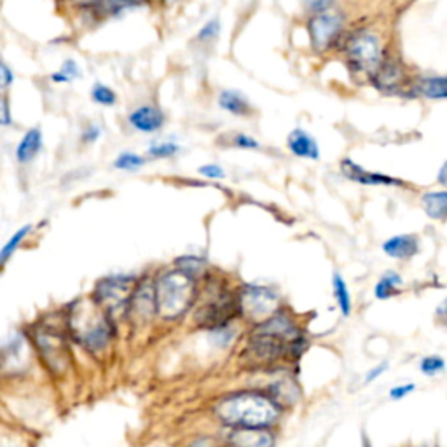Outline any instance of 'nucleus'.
I'll return each instance as SVG.
<instances>
[{
    "label": "nucleus",
    "instance_id": "obj_1",
    "mask_svg": "<svg viewBox=\"0 0 447 447\" xmlns=\"http://www.w3.org/2000/svg\"><path fill=\"white\" fill-rule=\"evenodd\" d=\"M310 341L294 317L280 307L264 322L256 323L246 342V353L259 365L280 364L281 360H299Z\"/></svg>",
    "mask_w": 447,
    "mask_h": 447
},
{
    "label": "nucleus",
    "instance_id": "obj_2",
    "mask_svg": "<svg viewBox=\"0 0 447 447\" xmlns=\"http://www.w3.org/2000/svg\"><path fill=\"white\" fill-rule=\"evenodd\" d=\"M214 414L227 430L273 428L280 421L283 407L262 390H240L219 399Z\"/></svg>",
    "mask_w": 447,
    "mask_h": 447
},
{
    "label": "nucleus",
    "instance_id": "obj_3",
    "mask_svg": "<svg viewBox=\"0 0 447 447\" xmlns=\"http://www.w3.org/2000/svg\"><path fill=\"white\" fill-rule=\"evenodd\" d=\"M65 330L84 352L98 357L114 342L115 322L91 298L77 299L67 306Z\"/></svg>",
    "mask_w": 447,
    "mask_h": 447
},
{
    "label": "nucleus",
    "instance_id": "obj_4",
    "mask_svg": "<svg viewBox=\"0 0 447 447\" xmlns=\"http://www.w3.org/2000/svg\"><path fill=\"white\" fill-rule=\"evenodd\" d=\"M152 298L157 318L179 322L198 300V278L179 268L159 273L152 280Z\"/></svg>",
    "mask_w": 447,
    "mask_h": 447
},
{
    "label": "nucleus",
    "instance_id": "obj_5",
    "mask_svg": "<svg viewBox=\"0 0 447 447\" xmlns=\"http://www.w3.org/2000/svg\"><path fill=\"white\" fill-rule=\"evenodd\" d=\"M28 339L38 362L51 376L60 377L70 369V346H68L67 335L60 329L48 325V323H41V325L33 327Z\"/></svg>",
    "mask_w": 447,
    "mask_h": 447
},
{
    "label": "nucleus",
    "instance_id": "obj_6",
    "mask_svg": "<svg viewBox=\"0 0 447 447\" xmlns=\"http://www.w3.org/2000/svg\"><path fill=\"white\" fill-rule=\"evenodd\" d=\"M137 275H109L96 281L91 299L105 311L109 317L117 322L119 317L125 318L131 294L138 283Z\"/></svg>",
    "mask_w": 447,
    "mask_h": 447
},
{
    "label": "nucleus",
    "instance_id": "obj_7",
    "mask_svg": "<svg viewBox=\"0 0 447 447\" xmlns=\"http://www.w3.org/2000/svg\"><path fill=\"white\" fill-rule=\"evenodd\" d=\"M236 295L240 315L253 323L264 322L281 307L278 292L265 285H245Z\"/></svg>",
    "mask_w": 447,
    "mask_h": 447
},
{
    "label": "nucleus",
    "instance_id": "obj_8",
    "mask_svg": "<svg viewBox=\"0 0 447 447\" xmlns=\"http://www.w3.org/2000/svg\"><path fill=\"white\" fill-rule=\"evenodd\" d=\"M346 58L352 70L372 74L381 63L379 38L371 32L354 33L346 44Z\"/></svg>",
    "mask_w": 447,
    "mask_h": 447
},
{
    "label": "nucleus",
    "instance_id": "obj_9",
    "mask_svg": "<svg viewBox=\"0 0 447 447\" xmlns=\"http://www.w3.org/2000/svg\"><path fill=\"white\" fill-rule=\"evenodd\" d=\"M32 345L25 334L16 332L0 345V372L4 376H21L32 362Z\"/></svg>",
    "mask_w": 447,
    "mask_h": 447
},
{
    "label": "nucleus",
    "instance_id": "obj_10",
    "mask_svg": "<svg viewBox=\"0 0 447 447\" xmlns=\"http://www.w3.org/2000/svg\"><path fill=\"white\" fill-rule=\"evenodd\" d=\"M125 318H128L135 327H142L156 318L152 298V280H138L133 294H131L128 306H126Z\"/></svg>",
    "mask_w": 447,
    "mask_h": 447
},
{
    "label": "nucleus",
    "instance_id": "obj_11",
    "mask_svg": "<svg viewBox=\"0 0 447 447\" xmlns=\"http://www.w3.org/2000/svg\"><path fill=\"white\" fill-rule=\"evenodd\" d=\"M342 30V18L339 14L318 13L310 21L311 44L318 53L332 48L335 38Z\"/></svg>",
    "mask_w": 447,
    "mask_h": 447
},
{
    "label": "nucleus",
    "instance_id": "obj_12",
    "mask_svg": "<svg viewBox=\"0 0 447 447\" xmlns=\"http://www.w3.org/2000/svg\"><path fill=\"white\" fill-rule=\"evenodd\" d=\"M372 83L383 93H399L406 86V70L396 60H384L372 72Z\"/></svg>",
    "mask_w": 447,
    "mask_h": 447
},
{
    "label": "nucleus",
    "instance_id": "obj_13",
    "mask_svg": "<svg viewBox=\"0 0 447 447\" xmlns=\"http://www.w3.org/2000/svg\"><path fill=\"white\" fill-rule=\"evenodd\" d=\"M341 172L342 175L348 180H353V182L360 184V186H384V187H404L406 182L400 179H395V177L384 175V173H376V172H369V169L362 168L360 164H357L352 159H342L341 163Z\"/></svg>",
    "mask_w": 447,
    "mask_h": 447
},
{
    "label": "nucleus",
    "instance_id": "obj_14",
    "mask_svg": "<svg viewBox=\"0 0 447 447\" xmlns=\"http://www.w3.org/2000/svg\"><path fill=\"white\" fill-rule=\"evenodd\" d=\"M276 437L273 428H236L229 430L226 447H275Z\"/></svg>",
    "mask_w": 447,
    "mask_h": 447
},
{
    "label": "nucleus",
    "instance_id": "obj_15",
    "mask_svg": "<svg viewBox=\"0 0 447 447\" xmlns=\"http://www.w3.org/2000/svg\"><path fill=\"white\" fill-rule=\"evenodd\" d=\"M381 250L386 257L395 261H409L418 256L419 252V238L416 234H395L388 238L381 245Z\"/></svg>",
    "mask_w": 447,
    "mask_h": 447
},
{
    "label": "nucleus",
    "instance_id": "obj_16",
    "mask_svg": "<svg viewBox=\"0 0 447 447\" xmlns=\"http://www.w3.org/2000/svg\"><path fill=\"white\" fill-rule=\"evenodd\" d=\"M128 121L130 125L137 131H140V133H156V131L163 128L164 114L163 110L157 109V107L144 105L131 112Z\"/></svg>",
    "mask_w": 447,
    "mask_h": 447
},
{
    "label": "nucleus",
    "instance_id": "obj_17",
    "mask_svg": "<svg viewBox=\"0 0 447 447\" xmlns=\"http://www.w3.org/2000/svg\"><path fill=\"white\" fill-rule=\"evenodd\" d=\"M287 147L295 157H303V159L311 161L320 159V147L317 140L307 131L300 128L290 131V135L287 138Z\"/></svg>",
    "mask_w": 447,
    "mask_h": 447
},
{
    "label": "nucleus",
    "instance_id": "obj_18",
    "mask_svg": "<svg viewBox=\"0 0 447 447\" xmlns=\"http://www.w3.org/2000/svg\"><path fill=\"white\" fill-rule=\"evenodd\" d=\"M264 391L268 393L276 404H280L281 407H285L287 404L288 406H290V404H295L300 396L298 381L292 376H280L278 379L271 381L268 390Z\"/></svg>",
    "mask_w": 447,
    "mask_h": 447
},
{
    "label": "nucleus",
    "instance_id": "obj_19",
    "mask_svg": "<svg viewBox=\"0 0 447 447\" xmlns=\"http://www.w3.org/2000/svg\"><path fill=\"white\" fill-rule=\"evenodd\" d=\"M42 131L38 128H32L23 135V138L19 140L14 150V156L19 164H28L38 156V152L42 150Z\"/></svg>",
    "mask_w": 447,
    "mask_h": 447
},
{
    "label": "nucleus",
    "instance_id": "obj_20",
    "mask_svg": "<svg viewBox=\"0 0 447 447\" xmlns=\"http://www.w3.org/2000/svg\"><path fill=\"white\" fill-rule=\"evenodd\" d=\"M332 295H334L335 304H337L339 313H341L345 318L352 317V313H353L352 292H349V287H348V283H346L345 276L337 271L332 273Z\"/></svg>",
    "mask_w": 447,
    "mask_h": 447
},
{
    "label": "nucleus",
    "instance_id": "obj_21",
    "mask_svg": "<svg viewBox=\"0 0 447 447\" xmlns=\"http://www.w3.org/2000/svg\"><path fill=\"white\" fill-rule=\"evenodd\" d=\"M404 278L396 271H386L377 283L374 285V298L377 300H388L402 294Z\"/></svg>",
    "mask_w": 447,
    "mask_h": 447
},
{
    "label": "nucleus",
    "instance_id": "obj_22",
    "mask_svg": "<svg viewBox=\"0 0 447 447\" xmlns=\"http://www.w3.org/2000/svg\"><path fill=\"white\" fill-rule=\"evenodd\" d=\"M421 205L425 214L433 221L444 222L447 217V192L428 191L421 196Z\"/></svg>",
    "mask_w": 447,
    "mask_h": 447
},
{
    "label": "nucleus",
    "instance_id": "obj_23",
    "mask_svg": "<svg viewBox=\"0 0 447 447\" xmlns=\"http://www.w3.org/2000/svg\"><path fill=\"white\" fill-rule=\"evenodd\" d=\"M219 105H221L224 110L229 112V114L240 115V117L252 114V105H250V102L246 100V96L241 95L240 91L234 90L222 91L221 96H219Z\"/></svg>",
    "mask_w": 447,
    "mask_h": 447
},
{
    "label": "nucleus",
    "instance_id": "obj_24",
    "mask_svg": "<svg viewBox=\"0 0 447 447\" xmlns=\"http://www.w3.org/2000/svg\"><path fill=\"white\" fill-rule=\"evenodd\" d=\"M32 229H33L32 224H26V226L19 227L16 233H14L13 236L9 238V240L4 243L2 248H0V271L6 268L7 262L13 259L14 253H16L19 250V246L25 243L26 238H28V234L32 233Z\"/></svg>",
    "mask_w": 447,
    "mask_h": 447
},
{
    "label": "nucleus",
    "instance_id": "obj_25",
    "mask_svg": "<svg viewBox=\"0 0 447 447\" xmlns=\"http://www.w3.org/2000/svg\"><path fill=\"white\" fill-rule=\"evenodd\" d=\"M447 80L444 75L425 77L419 80V93L426 96L428 100H446L447 96Z\"/></svg>",
    "mask_w": 447,
    "mask_h": 447
},
{
    "label": "nucleus",
    "instance_id": "obj_26",
    "mask_svg": "<svg viewBox=\"0 0 447 447\" xmlns=\"http://www.w3.org/2000/svg\"><path fill=\"white\" fill-rule=\"evenodd\" d=\"M446 371V360L441 354H426L419 360V372L425 377H437Z\"/></svg>",
    "mask_w": 447,
    "mask_h": 447
},
{
    "label": "nucleus",
    "instance_id": "obj_27",
    "mask_svg": "<svg viewBox=\"0 0 447 447\" xmlns=\"http://www.w3.org/2000/svg\"><path fill=\"white\" fill-rule=\"evenodd\" d=\"M145 164V157L135 152H121L114 161V168L121 172H138Z\"/></svg>",
    "mask_w": 447,
    "mask_h": 447
},
{
    "label": "nucleus",
    "instance_id": "obj_28",
    "mask_svg": "<svg viewBox=\"0 0 447 447\" xmlns=\"http://www.w3.org/2000/svg\"><path fill=\"white\" fill-rule=\"evenodd\" d=\"M180 152V145L175 142H161V144H152L147 150L149 157L152 159H168L175 157Z\"/></svg>",
    "mask_w": 447,
    "mask_h": 447
},
{
    "label": "nucleus",
    "instance_id": "obj_29",
    "mask_svg": "<svg viewBox=\"0 0 447 447\" xmlns=\"http://www.w3.org/2000/svg\"><path fill=\"white\" fill-rule=\"evenodd\" d=\"M205 265H206V262L203 261L201 257H196V256H184L177 259V268L189 273V275L194 276V278H198V276L201 275Z\"/></svg>",
    "mask_w": 447,
    "mask_h": 447
},
{
    "label": "nucleus",
    "instance_id": "obj_30",
    "mask_svg": "<svg viewBox=\"0 0 447 447\" xmlns=\"http://www.w3.org/2000/svg\"><path fill=\"white\" fill-rule=\"evenodd\" d=\"M91 98H93V102L100 103V105H105V107L115 105V102H117V95H115V91L110 90L109 86H105V84H102V83L95 84L93 90H91Z\"/></svg>",
    "mask_w": 447,
    "mask_h": 447
},
{
    "label": "nucleus",
    "instance_id": "obj_31",
    "mask_svg": "<svg viewBox=\"0 0 447 447\" xmlns=\"http://www.w3.org/2000/svg\"><path fill=\"white\" fill-rule=\"evenodd\" d=\"M80 77V68L74 60H65L63 65L60 67V70L56 74L51 75V79L55 83H72V80Z\"/></svg>",
    "mask_w": 447,
    "mask_h": 447
},
{
    "label": "nucleus",
    "instance_id": "obj_32",
    "mask_svg": "<svg viewBox=\"0 0 447 447\" xmlns=\"http://www.w3.org/2000/svg\"><path fill=\"white\" fill-rule=\"evenodd\" d=\"M414 391H416V383L395 384V386L390 388V391H388V399L393 400V402H400V400L407 399V396L412 395Z\"/></svg>",
    "mask_w": 447,
    "mask_h": 447
},
{
    "label": "nucleus",
    "instance_id": "obj_33",
    "mask_svg": "<svg viewBox=\"0 0 447 447\" xmlns=\"http://www.w3.org/2000/svg\"><path fill=\"white\" fill-rule=\"evenodd\" d=\"M198 173L201 177H205V179H210V180L226 179V172H224V168L221 167V164H215V163L203 164V167H199Z\"/></svg>",
    "mask_w": 447,
    "mask_h": 447
},
{
    "label": "nucleus",
    "instance_id": "obj_34",
    "mask_svg": "<svg viewBox=\"0 0 447 447\" xmlns=\"http://www.w3.org/2000/svg\"><path fill=\"white\" fill-rule=\"evenodd\" d=\"M13 125V114H11V102L6 93H0V126L7 128Z\"/></svg>",
    "mask_w": 447,
    "mask_h": 447
},
{
    "label": "nucleus",
    "instance_id": "obj_35",
    "mask_svg": "<svg viewBox=\"0 0 447 447\" xmlns=\"http://www.w3.org/2000/svg\"><path fill=\"white\" fill-rule=\"evenodd\" d=\"M219 32H221V23H219L217 18H214L199 30L198 38L199 41H214V38L219 36Z\"/></svg>",
    "mask_w": 447,
    "mask_h": 447
},
{
    "label": "nucleus",
    "instance_id": "obj_36",
    "mask_svg": "<svg viewBox=\"0 0 447 447\" xmlns=\"http://www.w3.org/2000/svg\"><path fill=\"white\" fill-rule=\"evenodd\" d=\"M388 369H390V364L388 362H381V364L374 365L372 369H369L367 372H365V377H364V384L367 386V384H372L374 381L379 379L383 374H386Z\"/></svg>",
    "mask_w": 447,
    "mask_h": 447
},
{
    "label": "nucleus",
    "instance_id": "obj_37",
    "mask_svg": "<svg viewBox=\"0 0 447 447\" xmlns=\"http://www.w3.org/2000/svg\"><path fill=\"white\" fill-rule=\"evenodd\" d=\"M233 145H234V147L246 149V150H252V149H259V147H261L259 142H257L256 138L250 137V135H245V133L234 135Z\"/></svg>",
    "mask_w": 447,
    "mask_h": 447
},
{
    "label": "nucleus",
    "instance_id": "obj_38",
    "mask_svg": "<svg viewBox=\"0 0 447 447\" xmlns=\"http://www.w3.org/2000/svg\"><path fill=\"white\" fill-rule=\"evenodd\" d=\"M14 83V74L6 61L0 60V90H9Z\"/></svg>",
    "mask_w": 447,
    "mask_h": 447
},
{
    "label": "nucleus",
    "instance_id": "obj_39",
    "mask_svg": "<svg viewBox=\"0 0 447 447\" xmlns=\"http://www.w3.org/2000/svg\"><path fill=\"white\" fill-rule=\"evenodd\" d=\"M100 135H102V130H100V126L98 125H90L86 130L83 131V137H80V140H83V144H95V142L100 138Z\"/></svg>",
    "mask_w": 447,
    "mask_h": 447
},
{
    "label": "nucleus",
    "instance_id": "obj_40",
    "mask_svg": "<svg viewBox=\"0 0 447 447\" xmlns=\"http://www.w3.org/2000/svg\"><path fill=\"white\" fill-rule=\"evenodd\" d=\"M334 0H310V7L315 13H323Z\"/></svg>",
    "mask_w": 447,
    "mask_h": 447
},
{
    "label": "nucleus",
    "instance_id": "obj_41",
    "mask_svg": "<svg viewBox=\"0 0 447 447\" xmlns=\"http://www.w3.org/2000/svg\"><path fill=\"white\" fill-rule=\"evenodd\" d=\"M446 172H447V167H446V164H442L441 173H438V184H441V186H446V182H447Z\"/></svg>",
    "mask_w": 447,
    "mask_h": 447
},
{
    "label": "nucleus",
    "instance_id": "obj_42",
    "mask_svg": "<svg viewBox=\"0 0 447 447\" xmlns=\"http://www.w3.org/2000/svg\"><path fill=\"white\" fill-rule=\"evenodd\" d=\"M77 2H95V0H77Z\"/></svg>",
    "mask_w": 447,
    "mask_h": 447
},
{
    "label": "nucleus",
    "instance_id": "obj_43",
    "mask_svg": "<svg viewBox=\"0 0 447 447\" xmlns=\"http://www.w3.org/2000/svg\"><path fill=\"white\" fill-rule=\"evenodd\" d=\"M133 2H137V0H133Z\"/></svg>",
    "mask_w": 447,
    "mask_h": 447
}]
</instances>
